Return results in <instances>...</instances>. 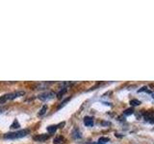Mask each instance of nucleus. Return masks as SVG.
I'll list each match as a JSON object with an SVG mask.
<instances>
[{
  "mask_svg": "<svg viewBox=\"0 0 154 144\" xmlns=\"http://www.w3.org/2000/svg\"><path fill=\"white\" fill-rule=\"evenodd\" d=\"M64 125H65V122H62L61 124H59V125H58V126H57V128H63V126H64Z\"/></svg>",
  "mask_w": 154,
  "mask_h": 144,
  "instance_id": "nucleus-19",
  "label": "nucleus"
},
{
  "mask_svg": "<svg viewBox=\"0 0 154 144\" xmlns=\"http://www.w3.org/2000/svg\"><path fill=\"white\" fill-rule=\"evenodd\" d=\"M66 91H67V88H63L59 91V92H58L57 97H58V98H62V96L64 95V94L66 92Z\"/></svg>",
  "mask_w": 154,
  "mask_h": 144,
  "instance_id": "nucleus-9",
  "label": "nucleus"
},
{
  "mask_svg": "<svg viewBox=\"0 0 154 144\" xmlns=\"http://www.w3.org/2000/svg\"><path fill=\"white\" fill-rule=\"evenodd\" d=\"M46 110H47V106H43V107L42 108V110H40V112H38V115H40V116H42V115L45 114Z\"/></svg>",
  "mask_w": 154,
  "mask_h": 144,
  "instance_id": "nucleus-14",
  "label": "nucleus"
},
{
  "mask_svg": "<svg viewBox=\"0 0 154 144\" xmlns=\"http://www.w3.org/2000/svg\"><path fill=\"white\" fill-rule=\"evenodd\" d=\"M144 120L148 122L154 123V112H148L144 114Z\"/></svg>",
  "mask_w": 154,
  "mask_h": 144,
  "instance_id": "nucleus-5",
  "label": "nucleus"
},
{
  "mask_svg": "<svg viewBox=\"0 0 154 144\" xmlns=\"http://www.w3.org/2000/svg\"><path fill=\"white\" fill-rule=\"evenodd\" d=\"M64 140V137H63L62 136H59L54 138V140H53V142H54V144H60L62 143V141Z\"/></svg>",
  "mask_w": 154,
  "mask_h": 144,
  "instance_id": "nucleus-10",
  "label": "nucleus"
},
{
  "mask_svg": "<svg viewBox=\"0 0 154 144\" xmlns=\"http://www.w3.org/2000/svg\"><path fill=\"white\" fill-rule=\"evenodd\" d=\"M133 112H134L133 109H128V110H126L124 112V115H130V114H132Z\"/></svg>",
  "mask_w": 154,
  "mask_h": 144,
  "instance_id": "nucleus-15",
  "label": "nucleus"
},
{
  "mask_svg": "<svg viewBox=\"0 0 154 144\" xmlns=\"http://www.w3.org/2000/svg\"><path fill=\"white\" fill-rule=\"evenodd\" d=\"M146 88H147L146 86H143V88H142L141 89H139V90H138V92H142V91H147L148 93H150V91H149V90H147Z\"/></svg>",
  "mask_w": 154,
  "mask_h": 144,
  "instance_id": "nucleus-16",
  "label": "nucleus"
},
{
  "mask_svg": "<svg viewBox=\"0 0 154 144\" xmlns=\"http://www.w3.org/2000/svg\"><path fill=\"white\" fill-rule=\"evenodd\" d=\"M130 105L133 106V107H136V106H140L141 105V101H139L137 99H133L130 101Z\"/></svg>",
  "mask_w": 154,
  "mask_h": 144,
  "instance_id": "nucleus-11",
  "label": "nucleus"
},
{
  "mask_svg": "<svg viewBox=\"0 0 154 144\" xmlns=\"http://www.w3.org/2000/svg\"><path fill=\"white\" fill-rule=\"evenodd\" d=\"M25 94V92L22 90H18V91H14V92H11V93H7V94H4L0 97V104H5L9 100H14L19 96H22Z\"/></svg>",
  "mask_w": 154,
  "mask_h": 144,
  "instance_id": "nucleus-2",
  "label": "nucleus"
},
{
  "mask_svg": "<svg viewBox=\"0 0 154 144\" xmlns=\"http://www.w3.org/2000/svg\"><path fill=\"white\" fill-rule=\"evenodd\" d=\"M57 126H55V125H51V126L47 127V132L49 134H54L56 131H57Z\"/></svg>",
  "mask_w": 154,
  "mask_h": 144,
  "instance_id": "nucleus-8",
  "label": "nucleus"
},
{
  "mask_svg": "<svg viewBox=\"0 0 154 144\" xmlns=\"http://www.w3.org/2000/svg\"><path fill=\"white\" fill-rule=\"evenodd\" d=\"M108 141H110V138H109V137H104V136H102V137H100V138L98 139V142H99L100 144L106 143V142H108Z\"/></svg>",
  "mask_w": 154,
  "mask_h": 144,
  "instance_id": "nucleus-12",
  "label": "nucleus"
},
{
  "mask_svg": "<svg viewBox=\"0 0 154 144\" xmlns=\"http://www.w3.org/2000/svg\"><path fill=\"white\" fill-rule=\"evenodd\" d=\"M69 99H70V98H67V99H66L65 101H63V102H62V106L66 105V103H67V102H69ZM62 106H61V107H62ZM61 107H60V108H61Z\"/></svg>",
  "mask_w": 154,
  "mask_h": 144,
  "instance_id": "nucleus-18",
  "label": "nucleus"
},
{
  "mask_svg": "<svg viewBox=\"0 0 154 144\" xmlns=\"http://www.w3.org/2000/svg\"><path fill=\"white\" fill-rule=\"evenodd\" d=\"M84 124L85 126L87 127H91L94 125V119L93 117H90V116H86L84 118Z\"/></svg>",
  "mask_w": 154,
  "mask_h": 144,
  "instance_id": "nucleus-6",
  "label": "nucleus"
},
{
  "mask_svg": "<svg viewBox=\"0 0 154 144\" xmlns=\"http://www.w3.org/2000/svg\"><path fill=\"white\" fill-rule=\"evenodd\" d=\"M6 110H7V108H6V107H0V114L3 113Z\"/></svg>",
  "mask_w": 154,
  "mask_h": 144,
  "instance_id": "nucleus-17",
  "label": "nucleus"
},
{
  "mask_svg": "<svg viewBox=\"0 0 154 144\" xmlns=\"http://www.w3.org/2000/svg\"><path fill=\"white\" fill-rule=\"evenodd\" d=\"M29 133H30V130L23 129V130H19V131H17V132L8 133L4 136V138L5 139H18V138H22L24 136H26Z\"/></svg>",
  "mask_w": 154,
  "mask_h": 144,
  "instance_id": "nucleus-1",
  "label": "nucleus"
},
{
  "mask_svg": "<svg viewBox=\"0 0 154 144\" xmlns=\"http://www.w3.org/2000/svg\"><path fill=\"white\" fill-rule=\"evenodd\" d=\"M49 138V134H38V136H34L33 139L35 141H45Z\"/></svg>",
  "mask_w": 154,
  "mask_h": 144,
  "instance_id": "nucleus-4",
  "label": "nucleus"
},
{
  "mask_svg": "<svg viewBox=\"0 0 154 144\" xmlns=\"http://www.w3.org/2000/svg\"><path fill=\"white\" fill-rule=\"evenodd\" d=\"M19 127H20V125H19L18 121H17V119H14V123L11 125V128H12V129H17V128H19Z\"/></svg>",
  "mask_w": 154,
  "mask_h": 144,
  "instance_id": "nucleus-13",
  "label": "nucleus"
},
{
  "mask_svg": "<svg viewBox=\"0 0 154 144\" xmlns=\"http://www.w3.org/2000/svg\"><path fill=\"white\" fill-rule=\"evenodd\" d=\"M72 136H73V138H75V139H79V138H81L82 137V134H81V132L79 131L78 129H74L73 131H72Z\"/></svg>",
  "mask_w": 154,
  "mask_h": 144,
  "instance_id": "nucleus-7",
  "label": "nucleus"
},
{
  "mask_svg": "<svg viewBox=\"0 0 154 144\" xmlns=\"http://www.w3.org/2000/svg\"><path fill=\"white\" fill-rule=\"evenodd\" d=\"M54 97H55L54 91H45V92L38 95V98L41 101H47V100H50Z\"/></svg>",
  "mask_w": 154,
  "mask_h": 144,
  "instance_id": "nucleus-3",
  "label": "nucleus"
},
{
  "mask_svg": "<svg viewBox=\"0 0 154 144\" xmlns=\"http://www.w3.org/2000/svg\"><path fill=\"white\" fill-rule=\"evenodd\" d=\"M152 97H153V98H154V95H153V96H152Z\"/></svg>",
  "mask_w": 154,
  "mask_h": 144,
  "instance_id": "nucleus-20",
  "label": "nucleus"
}]
</instances>
